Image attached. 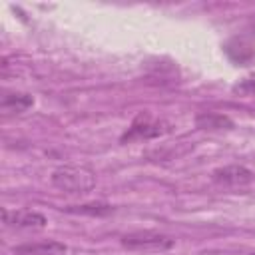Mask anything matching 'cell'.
<instances>
[{"mask_svg":"<svg viewBox=\"0 0 255 255\" xmlns=\"http://www.w3.org/2000/svg\"><path fill=\"white\" fill-rule=\"evenodd\" d=\"M233 94H239V96H255V76L243 78L239 84H235L233 86Z\"/></svg>","mask_w":255,"mask_h":255,"instance_id":"11","label":"cell"},{"mask_svg":"<svg viewBox=\"0 0 255 255\" xmlns=\"http://www.w3.org/2000/svg\"><path fill=\"white\" fill-rule=\"evenodd\" d=\"M120 243L129 251H169L175 245V239L157 231H129L124 233Z\"/></svg>","mask_w":255,"mask_h":255,"instance_id":"3","label":"cell"},{"mask_svg":"<svg viewBox=\"0 0 255 255\" xmlns=\"http://www.w3.org/2000/svg\"><path fill=\"white\" fill-rule=\"evenodd\" d=\"M223 50L229 56V60L235 64H247L255 58V42L247 36H233L231 40L225 42Z\"/></svg>","mask_w":255,"mask_h":255,"instance_id":"6","label":"cell"},{"mask_svg":"<svg viewBox=\"0 0 255 255\" xmlns=\"http://www.w3.org/2000/svg\"><path fill=\"white\" fill-rule=\"evenodd\" d=\"M251 26H253V30H255V18H253V22H251Z\"/></svg>","mask_w":255,"mask_h":255,"instance_id":"12","label":"cell"},{"mask_svg":"<svg viewBox=\"0 0 255 255\" xmlns=\"http://www.w3.org/2000/svg\"><path fill=\"white\" fill-rule=\"evenodd\" d=\"M251 255H255V253H251Z\"/></svg>","mask_w":255,"mask_h":255,"instance_id":"13","label":"cell"},{"mask_svg":"<svg viewBox=\"0 0 255 255\" xmlns=\"http://www.w3.org/2000/svg\"><path fill=\"white\" fill-rule=\"evenodd\" d=\"M68 247L56 239L48 241H34V243H22L12 249L14 255H64Z\"/></svg>","mask_w":255,"mask_h":255,"instance_id":"7","label":"cell"},{"mask_svg":"<svg viewBox=\"0 0 255 255\" xmlns=\"http://www.w3.org/2000/svg\"><path fill=\"white\" fill-rule=\"evenodd\" d=\"M2 221L6 227H18V229H44L48 219L40 211L32 209H2Z\"/></svg>","mask_w":255,"mask_h":255,"instance_id":"4","label":"cell"},{"mask_svg":"<svg viewBox=\"0 0 255 255\" xmlns=\"http://www.w3.org/2000/svg\"><path fill=\"white\" fill-rule=\"evenodd\" d=\"M32 106H34V98L30 94L14 92V94H4L2 100H0V108L6 114H22Z\"/></svg>","mask_w":255,"mask_h":255,"instance_id":"8","label":"cell"},{"mask_svg":"<svg viewBox=\"0 0 255 255\" xmlns=\"http://www.w3.org/2000/svg\"><path fill=\"white\" fill-rule=\"evenodd\" d=\"M52 185L64 193H88L96 187V173L84 165H60L52 171Z\"/></svg>","mask_w":255,"mask_h":255,"instance_id":"1","label":"cell"},{"mask_svg":"<svg viewBox=\"0 0 255 255\" xmlns=\"http://www.w3.org/2000/svg\"><path fill=\"white\" fill-rule=\"evenodd\" d=\"M64 211L74 213V215L104 217V215H110L114 211V207L110 203H104V201H94V203H84V205H70V207H64Z\"/></svg>","mask_w":255,"mask_h":255,"instance_id":"10","label":"cell"},{"mask_svg":"<svg viewBox=\"0 0 255 255\" xmlns=\"http://www.w3.org/2000/svg\"><path fill=\"white\" fill-rule=\"evenodd\" d=\"M211 179L219 185H227V187H237V185H245L253 179V171L245 165H237V163H231V165H223V167H217L213 169L211 173Z\"/></svg>","mask_w":255,"mask_h":255,"instance_id":"5","label":"cell"},{"mask_svg":"<svg viewBox=\"0 0 255 255\" xmlns=\"http://www.w3.org/2000/svg\"><path fill=\"white\" fill-rule=\"evenodd\" d=\"M195 126L199 129H229L233 128V122L217 112H201L195 116Z\"/></svg>","mask_w":255,"mask_h":255,"instance_id":"9","label":"cell"},{"mask_svg":"<svg viewBox=\"0 0 255 255\" xmlns=\"http://www.w3.org/2000/svg\"><path fill=\"white\" fill-rule=\"evenodd\" d=\"M171 131V124L161 118H153L149 112H141L135 116L128 131L122 135V143L126 141H141V139H153L159 135H165Z\"/></svg>","mask_w":255,"mask_h":255,"instance_id":"2","label":"cell"}]
</instances>
